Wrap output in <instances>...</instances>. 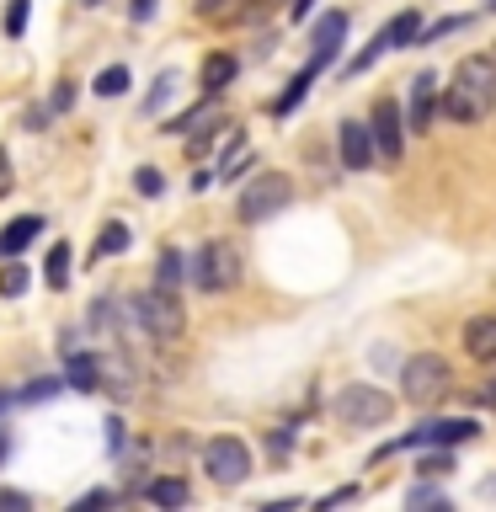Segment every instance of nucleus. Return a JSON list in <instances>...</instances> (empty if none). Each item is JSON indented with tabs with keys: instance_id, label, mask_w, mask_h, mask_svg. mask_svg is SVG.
<instances>
[{
	"instance_id": "obj_1",
	"label": "nucleus",
	"mask_w": 496,
	"mask_h": 512,
	"mask_svg": "<svg viewBox=\"0 0 496 512\" xmlns=\"http://www.w3.org/2000/svg\"><path fill=\"white\" fill-rule=\"evenodd\" d=\"M496 107V54H464L443 86V112L454 123H480Z\"/></svg>"
},
{
	"instance_id": "obj_2",
	"label": "nucleus",
	"mask_w": 496,
	"mask_h": 512,
	"mask_svg": "<svg viewBox=\"0 0 496 512\" xmlns=\"http://www.w3.org/2000/svg\"><path fill=\"white\" fill-rule=\"evenodd\" d=\"M448 390H454V368H448L438 352H416V358H406V368H400V395L411 400V406H438V400H448Z\"/></svg>"
},
{
	"instance_id": "obj_3",
	"label": "nucleus",
	"mask_w": 496,
	"mask_h": 512,
	"mask_svg": "<svg viewBox=\"0 0 496 512\" xmlns=\"http://www.w3.org/2000/svg\"><path fill=\"white\" fill-rule=\"evenodd\" d=\"M187 278H192V288H203V294H230L240 283V251L230 240H208V246L192 251Z\"/></svg>"
},
{
	"instance_id": "obj_4",
	"label": "nucleus",
	"mask_w": 496,
	"mask_h": 512,
	"mask_svg": "<svg viewBox=\"0 0 496 512\" xmlns=\"http://www.w3.org/2000/svg\"><path fill=\"white\" fill-rule=\"evenodd\" d=\"M294 203V182H288L283 171H256L246 187H240V203H235V214L246 219V224H262L272 214H283V208Z\"/></svg>"
},
{
	"instance_id": "obj_5",
	"label": "nucleus",
	"mask_w": 496,
	"mask_h": 512,
	"mask_svg": "<svg viewBox=\"0 0 496 512\" xmlns=\"http://www.w3.org/2000/svg\"><path fill=\"white\" fill-rule=\"evenodd\" d=\"M134 320L155 336V342H176V336L187 331V310H182V299H176V288H160V283L144 288L134 299Z\"/></svg>"
},
{
	"instance_id": "obj_6",
	"label": "nucleus",
	"mask_w": 496,
	"mask_h": 512,
	"mask_svg": "<svg viewBox=\"0 0 496 512\" xmlns=\"http://www.w3.org/2000/svg\"><path fill=\"white\" fill-rule=\"evenodd\" d=\"M331 411L342 427H384L395 416V400L384 395L379 384H347V390L331 400Z\"/></svg>"
},
{
	"instance_id": "obj_7",
	"label": "nucleus",
	"mask_w": 496,
	"mask_h": 512,
	"mask_svg": "<svg viewBox=\"0 0 496 512\" xmlns=\"http://www.w3.org/2000/svg\"><path fill=\"white\" fill-rule=\"evenodd\" d=\"M203 470L214 475V486H240V480L251 475V448L240 443V438H208L203 443Z\"/></svg>"
},
{
	"instance_id": "obj_8",
	"label": "nucleus",
	"mask_w": 496,
	"mask_h": 512,
	"mask_svg": "<svg viewBox=\"0 0 496 512\" xmlns=\"http://www.w3.org/2000/svg\"><path fill=\"white\" fill-rule=\"evenodd\" d=\"M368 139H374V155L384 166H395L400 150H406V118H400V107L390 96H379L374 102V118H368Z\"/></svg>"
},
{
	"instance_id": "obj_9",
	"label": "nucleus",
	"mask_w": 496,
	"mask_h": 512,
	"mask_svg": "<svg viewBox=\"0 0 496 512\" xmlns=\"http://www.w3.org/2000/svg\"><path fill=\"white\" fill-rule=\"evenodd\" d=\"M475 438H480V422H470V416H448V422H422L416 432H406L395 448H427V443L454 448V443H475Z\"/></svg>"
},
{
	"instance_id": "obj_10",
	"label": "nucleus",
	"mask_w": 496,
	"mask_h": 512,
	"mask_svg": "<svg viewBox=\"0 0 496 512\" xmlns=\"http://www.w3.org/2000/svg\"><path fill=\"white\" fill-rule=\"evenodd\" d=\"M342 38H347V11H326L315 22V38H310V70L320 75L326 64L342 54Z\"/></svg>"
},
{
	"instance_id": "obj_11",
	"label": "nucleus",
	"mask_w": 496,
	"mask_h": 512,
	"mask_svg": "<svg viewBox=\"0 0 496 512\" xmlns=\"http://www.w3.org/2000/svg\"><path fill=\"white\" fill-rule=\"evenodd\" d=\"M432 112H438V75L422 70L411 80V107H406V128L411 134H422V128H432Z\"/></svg>"
},
{
	"instance_id": "obj_12",
	"label": "nucleus",
	"mask_w": 496,
	"mask_h": 512,
	"mask_svg": "<svg viewBox=\"0 0 496 512\" xmlns=\"http://www.w3.org/2000/svg\"><path fill=\"white\" fill-rule=\"evenodd\" d=\"M336 144H342V166L347 171H368L374 166V139H368V123H342L336 128Z\"/></svg>"
},
{
	"instance_id": "obj_13",
	"label": "nucleus",
	"mask_w": 496,
	"mask_h": 512,
	"mask_svg": "<svg viewBox=\"0 0 496 512\" xmlns=\"http://www.w3.org/2000/svg\"><path fill=\"white\" fill-rule=\"evenodd\" d=\"M464 352H470L475 363H491L496 368V315L464 320Z\"/></svg>"
},
{
	"instance_id": "obj_14",
	"label": "nucleus",
	"mask_w": 496,
	"mask_h": 512,
	"mask_svg": "<svg viewBox=\"0 0 496 512\" xmlns=\"http://www.w3.org/2000/svg\"><path fill=\"white\" fill-rule=\"evenodd\" d=\"M38 230H43V219L38 214H22V219H11L6 230H0V262H6V256H22L32 240H38Z\"/></svg>"
},
{
	"instance_id": "obj_15",
	"label": "nucleus",
	"mask_w": 496,
	"mask_h": 512,
	"mask_svg": "<svg viewBox=\"0 0 496 512\" xmlns=\"http://www.w3.org/2000/svg\"><path fill=\"white\" fill-rule=\"evenodd\" d=\"M144 496H150L155 507H187L192 502V486L182 475H160V480H150V486H144Z\"/></svg>"
},
{
	"instance_id": "obj_16",
	"label": "nucleus",
	"mask_w": 496,
	"mask_h": 512,
	"mask_svg": "<svg viewBox=\"0 0 496 512\" xmlns=\"http://www.w3.org/2000/svg\"><path fill=\"white\" fill-rule=\"evenodd\" d=\"M235 70H240V64H235V54H208L203 59V96H219L224 86H230V80H235Z\"/></svg>"
},
{
	"instance_id": "obj_17",
	"label": "nucleus",
	"mask_w": 496,
	"mask_h": 512,
	"mask_svg": "<svg viewBox=\"0 0 496 512\" xmlns=\"http://www.w3.org/2000/svg\"><path fill=\"white\" fill-rule=\"evenodd\" d=\"M416 32H422V11H400L390 27L379 32V43H384V54H390V48H411L416 43Z\"/></svg>"
},
{
	"instance_id": "obj_18",
	"label": "nucleus",
	"mask_w": 496,
	"mask_h": 512,
	"mask_svg": "<svg viewBox=\"0 0 496 512\" xmlns=\"http://www.w3.org/2000/svg\"><path fill=\"white\" fill-rule=\"evenodd\" d=\"M64 379H70L75 390H102V379H96V358H91V352H64Z\"/></svg>"
},
{
	"instance_id": "obj_19",
	"label": "nucleus",
	"mask_w": 496,
	"mask_h": 512,
	"mask_svg": "<svg viewBox=\"0 0 496 512\" xmlns=\"http://www.w3.org/2000/svg\"><path fill=\"white\" fill-rule=\"evenodd\" d=\"M27 283H32V272L16 262V256H6V262H0V299H22Z\"/></svg>"
},
{
	"instance_id": "obj_20",
	"label": "nucleus",
	"mask_w": 496,
	"mask_h": 512,
	"mask_svg": "<svg viewBox=\"0 0 496 512\" xmlns=\"http://www.w3.org/2000/svg\"><path fill=\"white\" fill-rule=\"evenodd\" d=\"M310 80H315V70L304 64V70H299L294 80H288V91L278 96V102H272V112H278V118H288V112H294V107L304 102V91H310Z\"/></svg>"
},
{
	"instance_id": "obj_21",
	"label": "nucleus",
	"mask_w": 496,
	"mask_h": 512,
	"mask_svg": "<svg viewBox=\"0 0 496 512\" xmlns=\"http://www.w3.org/2000/svg\"><path fill=\"white\" fill-rule=\"evenodd\" d=\"M43 278H48V288H64V283H70V246H64V240H59L54 251H48V267H43Z\"/></svg>"
},
{
	"instance_id": "obj_22",
	"label": "nucleus",
	"mask_w": 496,
	"mask_h": 512,
	"mask_svg": "<svg viewBox=\"0 0 496 512\" xmlns=\"http://www.w3.org/2000/svg\"><path fill=\"white\" fill-rule=\"evenodd\" d=\"M118 251H128V230H123V224H107V230L96 235L91 256H96V262H102V256H118Z\"/></svg>"
},
{
	"instance_id": "obj_23",
	"label": "nucleus",
	"mask_w": 496,
	"mask_h": 512,
	"mask_svg": "<svg viewBox=\"0 0 496 512\" xmlns=\"http://www.w3.org/2000/svg\"><path fill=\"white\" fill-rule=\"evenodd\" d=\"M176 283H187L182 251H160V288H176Z\"/></svg>"
},
{
	"instance_id": "obj_24",
	"label": "nucleus",
	"mask_w": 496,
	"mask_h": 512,
	"mask_svg": "<svg viewBox=\"0 0 496 512\" xmlns=\"http://www.w3.org/2000/svg\"><path fill=\"white\" fill-rule=\"evenodd\" d=\"M27 22H32V0H11L6 6V38H22Z\"/></svg>"
},
{
	"instance_id": "obj_25",
	"label": "nucleus",
	"mask_w": 496,
	"mask_h": 512,
	"mask_svg": "<svg viewBox=\"0 0 496 512\" xmlns=\"http://www.w3.org/2000/svg\"><path fill=\"white\" fill-rule=\"evenodd\" d=\"M123 91H128V70H123V64H112V70L96 75V96H123Z\"/></svg>"
},
{
	"instance_id": "obj_26",
	"label": "nucleus",
	"mask_w": 496,
	"mask_h": 512,
	"mask_svg": "<svg viewBox=\"0 0 496 512\" xmlns=\"http://www.w3.org/2000/svg\"><path fill=\"white\" fill-rule=\"evenodd\" d=\"M406 507H448V496L432 491V486H411L406 491Z\"/></svg>"
},
{
	"instance_id": "obj_27",
	"label": "nucleus",
	"mask_w": 496,
	"mask_h": 512,
	"mask_svg": "<svg viewBox=\"0 0 496 512\" xmlns=\"http://www.w3.org/2000/svg\"><path fill=\"white\" fill-rule=\"evenodd\" d=\"M171 91H176V75L166 70V75L155 80V91H150V102H144V112H160V107H166V96H171Z\"/></svg>"
},
{
	"instance_id": "obj_28",
	"label": "nucleus",
	"mask_w": 496,
	"mask_h": 512,
	"mask_svg": "<svg viewBox=\"0 0 496 512\" xmlns=\"http://www.w3.org/2000/svg\"><path fill=\"white\" fill-rule=\"evenodd\" d=\"M134 187L144 192V198H160V187H166V182H160V171H155V166H144V171L134 176Z\"/></svg>"
},
{
	"instance_id": "obj_29",
	"label": "nucleus",
	"mask_w": 496,
	"mask_h": 512,
	"mask_svg": "<svg viewBox=\"0 0 496 512\" xmlns=\"http://www.w3.org/2000/svg\"><path fill=\"white\" fill-rule=\"evenodd\" d=\"M48 107H54V112H70V107H75V86H70V80H59V86H54Z\"/></svg>"
},
{
	"instance_id": "obj_30",
	"label": "nucleus",
	"mask_w": 496,
	"mask_h": 512,
	"mask_svg": "<svg viewBox=\"0 0 496 512\" xmlns=\"http://www.w3.org/2000/svg\"><path fill=\"white\" fill-rule=\"evenodd\" d=\"M27 507H32V496H27V491H11V486L0 491V512H27Z\"/></svg>"
},
{
	"instance_id": "obj_31",
	"label": "nucleus",
	"mask_w": 496,
	"mask_h": 512,
	"mask_svg": "<svg viewBox=\"0 0 496 512\" xmlns=\"http://www.w3.org/2000/svg\"><path fill=\"white\" fill-rule=\"evenodd\" d=\"M416 470H422V475H448V470H454V459H448V454H427Z\"/></svg>"
},
{
	"instance_id": "obj_32",
	"label": "nucleus",
	"mask_w": 496,
	"mask_h": 512,
	"mask_svg": "<svg viewBox=\"0 0 496 512\" xmlns=\"http://www.w3.org/2000/svg\"><path fill=\"white\" fill-rule=\"evenodd\" d=\"M54 390H59V379H32L16 400H43V395H54Z\"/></svg>"
},
{
	"instance_id": "obj_33",
	"label": "nucleus",
	"mask_w": 496,
	"mask_h": 512,
	"mask_svg": "<svg viewBox=\"0 0 496 512\" xmlns=\"http://www.w3.org/2000/svg\"><path fill=\"white\" fill-rule=\"evenodd\" d=\"M91 507H112V491H86L75 502V512H91Z\"/></svg>"
},
{
	"instance_id": "obj_34",
	"label": "nucleus",
	"mask_w": 496,
	"mask_h": 512,
	"mask_svg": "<svg viewBox=\"0 0 496 512\" xmlns=\"http://www.w3.org/2000/svg\"><path fill=\"white\" fill-rule=\"evenodd\" d=\"M155 6H160V0H134V6H128V16H134V22H150Z\"/></svg>"
},
{
	"instance_id": "obj_35",
	"label": "nucleus",
	"mask_w": 496,
	"mask_h": 512,
	"mask_svg": "<svg viewBox=\"0 0 496 512\" xmlns=\"http://www.w3.org/2000/svg\"><path fill=\"white\" fill-rule=\"evenodd\" d=\"M11 176H16V171H11V155L0 150V198H6V192H11Z\"/></svg>"
},
{
	"instance_id": "obj_36",
	"label": "nucleus",
	"mask_w": 496,
	"mask_h": 512,
	"mask_svg": "<svg viewBox=\"0 0 496 512\" xmlns=\"http://www.w3.org/2000/svg\"><path fill=\"white\" fill-rule=\"evenodd\" d=\"M475 400H480V406H491V411H496V374H491L486 384H480V395H475Z\"/></svg>"
},
{
	"instance_id": "obj_37",
	"label": "nucleus",
	"mask_w": 496,
	"mask_h": 512,
	"mask_svg": "<svg viewBox=\"0 0 496 512\" xmlns=\"http://www.w3.org/2000/svg\"><path fill=\"white\" fill-rule=\"evenodd\" d=\"M352 496H358V491H352V486H342V491H331V496H326V502H320V507H336V502H352Z\"/></svg>"
},
{
	"instance_id": "obj_38",
	"label": "nucleus",
	"mask_w": 496,
	"mask_h": 512,
	"mask_svg": "<svg viewBox=\"0 0 496 512\" xmlns=\"http://www.w3.org/2000/svg\"><path fill=\"white\" fill-rule=\"evenodd\" d=\"M310 6H315V0H294V22H304V16H310Z\"/></svg>"
},
{
	"instance_id": "obj_39",
	"label": "nucleus",
	"mask_w": 496,
	"mask_h": 512,
	"mask_svg": "<svg viewBox=\"0 0 496 512\" xmlns=\"http://www.w3.org/2000/svg\"><path fill=\"white\" fill-rule=\"evenodd\" d=\"M0 459H6V432H0Z\"/></svg>"
},
{
	"instance_id": "obj_40",
	"label": "nucleus",
	"mask_w": 496,
	"mask_h": 512,
	"mask_svg": "<svg viewBox=\"0 0 496 512\" xmlns=\"http://www.w3.org/2000/svg\"><path fill=\"white\" fill-rule=\"evenodd\" d=\"M86 6H102V0H86Z\"/></svg>"
},
{
	"instance_id": "obj_41",
	"label": "nucleus",
	"mask_w": 496,
	"mask_h": 512,
	"mask_svg": "<svg viewBox=\"0 0 496 512\" xmlns=\"http://www.w3.org/2000/svg\"><path fill=\"white\" fill-rule=\"evenodd\" d=\"M491 11H496V0H491Z\"/></svg>"
}]
</instances>
